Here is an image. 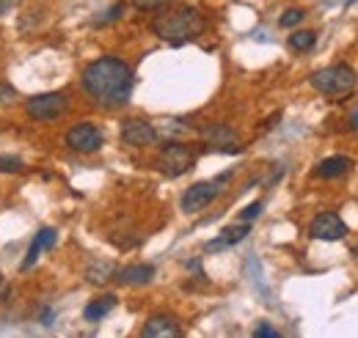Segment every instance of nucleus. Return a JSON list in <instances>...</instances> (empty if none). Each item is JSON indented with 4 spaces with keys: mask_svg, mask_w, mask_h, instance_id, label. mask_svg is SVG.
<instances>
[{
    "mask_svg": "<svg viewBox=\"0 0 358 338\" xmlns=\"http://www.w3.org/2000/svg\"><path fill=\"white\" fill-rule=\"evenodd\" d=\"M303 17H306V11H303V8H287V11L281 14L278 25H281V28H295V25H301V22H303Z\"/></svg>",
    "mask_w": 358,
    "mask_h": 338,
    "instance_id": "nucleus-19",
    "label": "nucleus"
},
{
    "mask_svg": "<svg viewBox=\"0 0 358 338\" xmlns=\"http://www.w3.org/2000/svg\"><path fill=\"white\" fill-rule=\"evenodd\" d=\"M55 242H58V231H55V228H39V234L34 237V242H31V248H28V256H25V261H22V272L31 270V267L39 261V254H42V251L55 248Z\"/></svg>",
    "mask_w": 358,
    "mask_h": 338,
    "instance_id": "nucleus-12",
    "label": "nucleus"
},
{
    "mask_svg": "<svg viewBox=\"0 0 358 338\" xmlns=\"http://www.w3.org/2000/svg\"><path fill=\"white\" fill-rule=\"evenodd\" d=\"M113 275H116V267L110 261H99V258H94L89 264V270H86V278H89L91 284H105Z\"/></svg>",
    "mask_w": 358,
    "mask_h": 338,
    "instance_id": "nucleus-17",
    "label": "nucleus"
},
{
    "mask_svg": "<svg viewBox=\"0 0 358 338\" xmlns=\"http://www.w3.org/2000/svg\"><path fill=\"white\" fill-rule=\"evenodd\" d=\"M52 319H55V314H52V311L47 308L45 314H42V325H52Z\"/></svg>",
    "mask_w": 358,
    "mask_h": 338,
    "instance_id": "nucleus-27",
    "label": "nucleus"
},
{
    "mask_svg": "<svg viewBox=\"0 0 358 338\" xmlns=\"http://www.w3.org/2000/svg\"><path fill=\"white\" fill-rule=\"evenodd\" d=\"M251 234V226L248 223H240V226H229L224 228L213 242H207V251H224V248H231L237 242H243L245 237Z\"/></svg>",
    "mask_w": 358,
    "mask_h": 338,
    "instance_id": "nucleus-13",
    "label": "nucleus"
},
{
    "mask_svg": "<svg viewBox=\"0 0 358 338\" xmlns=\"http://www.w3.org/2000/svg\"><path fill=\"white\" fill-rule=\"evenodd\" d=\"M314 44H317V34H314V31H295V34L289 36V47H292L295 52H309Z\"/></svg>",
    "mask_w": 358,
    "mask_h": 338,
    "instance_id": "nucleus-18",
    "label": "nucleus"
},
{
    "mask_svg": "<svg viewBox=\"0 0 358 338\" xmlns=\"http://www.w3.org/2000/svg\"><path fill=\"white\" fill-rule=\"evenodd\" d=\"M17 3H20V0H0V17H3V14H8Z\"/></svg>",
    "mask_w": 358,
    "mask_h": 338,
    "instance_id": "nucleus-26",
    "label": "nucleus"
},
{
    "mask_svg": "<svg viewBox=\"0 0 358 338\" xmlns=\"http://www.w3.org/2000/svg\"><path fill=\"white\" fill-rule=\"evenodd\" d=\"M262 207H265L262 201H254V204H248L245 210L240 212V220H243V223H251V220H257V217L262 214Z\"/></svg>",
    "mask_w": 358,
    "mask_h": 338,
    "instance_id": "nucleus-20",
    "label": "nucleus"
},
{
    "mask_svg": "<svg viewBox=\"0 0 358 338\" xmlns=\"http://www.w3.org/2000/svg\"><path fill=\"white\" fill-rule=\"evenodd\" d=\"M353 170V160L350 157H328V160H322L320 166H317V176L320 179H339V176H345V173H350Z\"/></svg>",
    "mask_w": 358,
    "mask_h": 338,
    "instance_id": "nucleus-15",
    "label": "nucleus"
},
{
    "mask_svg": "<svg viewBox=\"0 0 358 338\" xmlns=\"http://www.w3.org/2000/svg\"><path fill=\"white\" fill-rule=\"evenodd\" d=\"M143 338H179L182 336V328L177 325V319L171 314H157V316H149V322L143 325L141 330Z\"/></svg>",
    "mask_w": 358,
    "mask_h": 338,
    "instance_id": "nucleus-11",
    "label": "nucleus"
},
{
    "mask_svg": "<svg viewBox=\"0 0 358 338\" xmlns=\"http://www.w3.org/2000/svg\"><path fill=\"white\" fill-rule=\"evenodd\" d=\"M105 143L102 132L94 127V124H75V127L66 132V146L78 154H91V152H99Z\"/></svg>",
    "mask_w": 358,
    "mask_h": 338,
    "instance_id": "nucleus-8",
    "label": "nucleus"
},
{
    "mask_svg": "<svg viewBox=\"0 0 358 338\" xmlns=\"http://www.w3.org/2000/svg\"><path fill=\"white\" fill-rule=\"evenodd\" d=\"M201 138L210 149H218V152H226V154H240L243 146L237 140V132L226 124H207L201 129Z\"/></svg>",
    "mask_w": 358,
    "mask_h": 338,
    "instance_id": "nucleus-9",
    "label": "nucleus"
},
{
    "mask_svg": "<svg viewBox=\"0 0 358 338\" xmlns=\"http://www.w3.org/2000/svg\"><path fill=\"white\" fill-rule=\"evenodd\" d=\"M314 91H320L322 96L328 99H345L356 91V72L348 66V64H336V66H325V69H317L312 78H309Z\"/></svg>",
    "mask_w": 358,
    "mask_h": 338,
    "instance_id": "nucleus-3",
    "label": "nucleus"
},
{
    "mask_svg": "<svg viewBox=\"0 0 358 338\" xmlns=\"http://www.w3.org/2000/svg\"><path fill=\"white\" fill-rule=\"evenodd\" d=\"M157 166H160V170H163L166 176L177 179V176L187 173V170L196 166V154H193V149L185 146V143H169V146L160 152Z\"/></svg>",
    "mask_w": 358,
    "mask_h": 338,
    "instance_id": "nucleus-6",
    "label": "nucleus"
},
{
    "mask_svg": "<svg viewBox=\"0 0 358 338\" xmlns=\"http://www.w3.org/2000/svg\"><path fill=\"white\" fill-rule=\"evenodd\" d=\"M119 284H127V286H141V284H149L155 278V267L152 264H133V267H124V270H116L113 275Z\"/></svg>",
    "mask_w": 358,
    "mask_h": 338,
    "instance_id": "nucleus-14",
    "label": "nucleus"
},
{
    "mask_svg": "<svg viewBox=\"0 0 358 338\" xmlns=\"http://www.w3.org/2000/svg\"><path fill=\"white\" fill-rule=\"evenodd\" d=\"M353 3H358V0H348V6H353Z\"/></svg>",
    "mask_w": 358,
    "mask_h": 338,
    "instance_id": "nucleus-30",
    "label": "nucleus"
},
{
    "mask_svg": "<svg viewBox=\"0 0 358 338\" xmlns=\"http://www.w3.org/2000/svg\"><path fill=\"white\" fill-rule=\"evenodd\" d=\"M353 256H356V261H358V245H356V248H353Z\"/></svg>",
    "mask_w": 358,
    "mask_h": 338,
    "instance_id": "nucleus-29",
    "label": "nucleus"
},
{
    "mask_svg": "<svg viewBox=\"0 0 358 338\" xmlns=\"http://www.w3.org/2000/svg\"><path fill=\"white\" fill-rule=\"evenodd\" d=\"M166 3H171V0H133V6L141 11H155V8H163Z\"/></svg>",
    "mask_w": 358,
    "mask_h": 338,
    "instance_id": "nucleus-22",
    "label": "nucleus"
},
{
    "mask_svg": "<svg viewBox=\"0 0 358 338\" xmlns=\"http://www.w3.org/2000/svg\"><path fill=\"white\" fill-rule=\"evenodd\" d=\"M122 140L127 146H152L157 140V129L152 122H143V119H127L122 124Z\"/></svg>",
    "mask_w": 358,
    "mask_h": 338,
    "instance_id": "nucleus-10",
    "label": "nucleus"
},
{
    "mask_svg": "<svg viewBox=\"0 0 358 338\" xmlns=\"http://www.w3.org/2000/svg\"><path fill=\"white\" fill-rule=\"evenodd\" d=\"M28 116L36 122H55L69 110V96L61 91H50V94H36L28 99L25 105Z\"/></svg>",
    "mask_w": 358,
    "mask_h": 338,
    "instance_id": "nucleus-5",
    "label": "nucleus"
},
{
    "mask_svg": "<svg viewBox=\"0 0 358 338\" xmlns=\"http://www.w3.org/2000/svg\"><path fill=\"white\" fill-rule=\"evenodd\" d=\"M204 28H207V22H204L201 11L193 6H179V8H171L166 14H157L152 22L155 36L163 39L166 44H174V47L196 42L204 34Z\"/></svg>",
    "mask_w": 358,
    "mask_h": 338,
    "instance_id": "nucleus-2",
    "label": "nucleus"
},
{
    "mask_svg": "<svg viewBox=\"0 0 358 338\" xmlns=\"http://www.w3.org/2000/svg\"><path fill=\"white\" fill-rule=\"evenodd\" d=\"M11 99H17V91L8 83H0V105H8Z\"/></svg>",
    "mask_w": 358,
    "mask_h": 338,
    "instance_id": "nucleus-23",
    "label": "nucleus"
},
{
    "mask_svg": "<svg viewBox=\"0 0 358 338\" xmlns=\"http://www.w3.org/2000/svg\"><path fill=\"white\" fill-rule=\"evenodd\" d=\"M309 234L320 242H339V240H345L348 226L336 212H320L309 226Z\"/></svg>",
    "mask_w": 358,
    "mask_h": 338,
    "instance_id": "nucleus-7",
    "label": "nucleus"
},
{
    "mask_svg": "<svg viewBox=\"0 0 358 338\" xmlns=\"http://www.w3.org/2000/svg\"><path fill=\"white\" fill-rule=\"evenodd\" d=\"M122 11H124V6H122V3H116V6H113V8L99 20V25H105V22H110V20H119V17H122Z\"/></svg>",
    "mask_w": 358,
    "mask_h": 338,
    "instance_id": "nucleus-25",
    "label": "nucleus"
},
{
    "mask_svg": "<svg viewBox=\"0 0 358 338\" xmlns=\"http://www.w3.org/2000/svg\"><path fill=\"white\" fill-rule=\"evenodd\" d=\"M133 69L122 58H113V55L96 58L83 72V91L99 108H108V110L127 105V99L133 94Z\"/></svg>",
    "mask_w": 358,
    "mask_h": 338,
    "instance_id": "nucleus-1",
    "label": "nucleus"
},
{
    "mask_svg": "<svg viewBox=\"0 0 358 338\" xmlns=\"http://www.w3.org/2000/svg\"><path fill=\"white\" fill-rule=\"evenodd\" d=\"M350 127H353L358 132V108L353 110V116H350Z\"/></svg>",
    "mask_w": 358,
    "mask_h": 338,
    "instance_id": "nucleus-28",
    "label": "nucleus"
},
{
    "mask_svg": "<svg viewBox=\"0 0 358 338\" xmlns=\"http://www.w3.org/2000/svg\"><path fill=\"white\" fill-rule=\"evenodd\" d=\"M254 338H278V330L270 328V325H259V328L254 330Z\"/></svg>",
    "mask_w": 358,
    "mask_h": 338,
    "instance_id": "nucleus-24",
    "label": "nucleus"
},
{
    "mask_svg": "<svg viewBox=\"0 0 358 338\" xmlns=\"http://www.w3.org/2000/svg\"><path fill=\"white\" fill-rule=\"evenodd\" d=\"M113 308H116V297L113 295L96 297V300H91L89 305H86L83 316H86V322H99V319H105Z\"/></svg>",
    "mask_w": 358,
    "mask_h": 338,
    "instance_id": "nucleus-16",
    "label": "nucleus"
},
{
    "mask_svg": "<svg viewBox=\"0 0 358 338\" xmlns=\"http://www.w3.org/2000/svg\"><path fill=\"white\" fill-rule=\"evenodd\" d=\"M229 176H231V173H224V176H218V179L196 182L193 187H187L185 196H182V212L193 214V212H201L204 207H210V204L221 196V187L229 182Z\"/></svg>",
    "mask_w": 358,
    "mask_h": 338,
    "instance_id": "nucleus-4",
    "label": "nucleus"
},
{
    "mask_svg": "<svg viewBox=\"0 0 358 338\" xmlns=\"http://www.w3.org/2000/svg\"><path fill=\"white\" fill-rule=\"evenodd\" d=\"M22 168H25V166H22L20 157H0V170H3V173H20Z\"/></svg>",
    "mask_w": 358,
    "mask_h": 338,
    "instance_id": "nucleus-21",
    "label": "nucleus"
}]
</instances>
